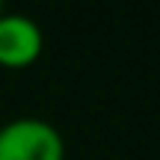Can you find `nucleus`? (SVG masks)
<instances>
[{"mask_svg":"<svg viewBox=\"0 0 160 160\" xmlns=\"http://www.w3.org/2000/svg\"><path fill=\"white\" fill-rule=\"evenodd\" d=\"M0 160H65V139L51 122L18 116L0 125Z\"/></svg>","mask_w":160,"mask_h":160,"instance_id":"1","label":"nucleus"},{"mask_svg":"<svg viewBox=\"0 0 160 160\" xmlns=\"http://www.w3.org/2000/svg\"><path fill=\"white\" fill-rule=\"evenodd\" d=\"M45 51V33L30 15L0 12V65L27 68Z\"/></svg>","mask_w":160,"mask_h":160,"instance_id":"2","label":"nucleus"},{"mask_svg":"<svg viewBox=\"0 0 160 160\" xmlns=\"http://www.w3.org/2000/svg\"><path fill=\"white\" fill-rule=\"evenodd\" d=\"M0 12H3V6H0Z\"/></svg>","mask_w":160,"mask_h":160,"instance_id":"3","label":"nucleus"}]
</instances>
